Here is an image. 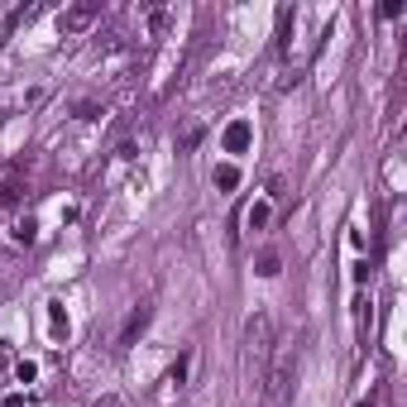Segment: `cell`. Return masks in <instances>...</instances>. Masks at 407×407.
<instances>
[{
	"mask_svg": "<svg viewBox=\"0 0 407 407\" xmlns=\"http://www.w3.org/2000/svg\"><path fill=\"white\" fill-rule=\"evenodd\" d=\"M48 331H53V340H67L72 321H67V311H63V302H48Z\"/></svg>",
	"mask_w": 407,
	"mask_h": 407,
	"instance_id": "6",
	"label": "cell"
},
{
	"mask_svg": "<svg viewBox=\"0 0 407 407\" xmlns=\"http://www.w3.org/2000/svg\"><path fill=\"white\" fill-rule=\"evenodd\" d=\"M96 407H125V403H120V398H101Z\"/></svg>",
	"mask_w": 407,
	"mask_h": 407,
	"instance_id": "18",
	"label": "cell"
},
{
	"mask_svg": "<svg viewBox=\"0 0 407 407\" xmlns=\"http://www.w3.org/2000/svg\"><path fill=\"white\" fill-rule=\"evenodd\" d=\"M163 29H168V10H163V5H154V10H149V34L158 39Z\"/></svg>",
	"mask_w": 407,
	"mask_h": 407,
	"instance_id": "10",
	"label": "cell"
},
{
	"mask_svg": "<svg viewBox=\"0 0 407 407\" xmlns=\"http://www.w3.org/2000/svg\"><path fill=\"white\" fill-rule=\"evenodd\" d=\"M34 230H39L34 220H19V225H14V240H19V244H34Z\"/></svg>",
	"mask_w": 407,
	"mask_h": 407,
	"instance_id": "14",
	"label": "cell"
},
{
	"mask_svg": "<svg viewBox=\"0 0 407 407\" xmlns=\"http://www.w3.org/2000/svg\"><path fill=\"white\" fill-rule=\"evenodd\" d=\"M96 14H101L96 5H72V10H63L58 29H63V34H87V29L96 24Z\"/></svg>",
	"mask_w": 407,
	"mask_h": 407,
	"instance_id": "3",
	"label": "cell"
},
{
	"mask_svg": "<svg viewBox=\"0 0 407 407\" xmlns=\"http://www.w3.org/2000/svg\"><path fill=\"white\" fill-rule=\"evenodd\" d=\"M293 19H298V14H293V5H283V10H278V48H288V34H293Z\"/></svg>",
	"mask_w": 407,
	"mask_h": 407,
	"instance_id": "8",
	"label": "cell"
},
{
	"mask_svg": "<svg viewBox=\"0 0 407 407\" xmlns=\"http://www.w3.org/2000/svg\"><path fill=\"white\" fill-rule=\"evenodd\" d=\"M216 187H220V192H235V187H240V168H235V163H220V168H216Z\"/></svg>",
	"mask_w": 407,
	"mask_h": 407,
	"instance_id": "7",
	"label": "cell"
},
{
	"mask_svg": "<svg viewBox=\"0 0 407 407\" xmlns=\"http://www.w3.org/2000/svg\"><path fill=\"white\" fill-rule=\"evenodd\" d=\"M5 369H10V350L0 345V374H5Z\"/></svg>",
	"mask_w": 407,
	"mask_h": 407,
	"instance_id": "17",
	"label": "cell"
},
{
	"mask_svg": "<svg viewBox=\"0 0 407 407\" xmlns=\"http://www.w3.org/2000/svg\"><path fill=\"white\" fill-rule=\"evenodd\" d=\"M0 407H29V398H24V393H10V398H5Z\"/></svg>",
	"mask_w": 407,
	"mask_h": 407,
	"instance_id": "16",
	"label": "cell"
},
{
	"mask_svg": "<svg viewBox=\"0 0 407 407\" xmlns=\"http://www.w3.org/2000/svg\"><path fill=\"white\" fill-rule=\"evenodd\" d=\"M293 369H298V350H293L288 340L273 345V350H269V364H264V379H259V384H264V398L273 407L283 403V393H288V384H293Z\"/></svg>",
	"mask_w": 407,
	"mask_h": 407,
	"instance_id": "2",
	"label": "cell"
},
{
	"mask_svg": "<svg viewBox=\"0 0 407 407\" xmlns=\"http://www.w3.org/2000/svg\"><path fill=\"white\" fill-rule=\"evenodd\" d=\"M202 125H187V129H182V139H178V149H182V154H187V149H197V144H202Z\"/></svg>",
	"mask_w": 407,
	"mask_h": 407,
	"instance_id": "11",
	"label": "cell"
},
{
	"mask_svg": "<svg viewBox=\"0 0 407 407\" xmlns=\"http://www.w3.org/2000/svg\"><path fill=\"white\" fill-rule=\"evenodd\" d=\"M278 273V254L269 249V254H259V278H273Z\"/></svg>",
	"mask_w": 407,
	"mask_h": 407,
	"instance_id": "13",
	"label": "cell"
},
{
	"mask_svg": "<svg viewBox=\"0 0 407 407\" xmlns=\"http://www.w3.org/2000/svg\"><path fill=\"white\" fill-rule=\"evenodd\" d=\"M19 202V182H0V206H14Z\"/></svg>",
	"mask_w": 407,
	"mask_h": 407,
	"instance_id": "15",
	"label": "cell"
},
{
	"mask_svg": "<svg viewBox=\"0 0 407 407\" xmlns=\"http://www.w3.org/2000/svg\"><path fill=\"white\" fill-rule=\"evenodd\" d=\"M355 407H374V398H364V403H355Z\"/></svg>",
	"mask_w": 407,
	"mask_h": 407,
	"instance_id": "19",
	"label": "cell"
},
{
	"mask_svg": "<svg viewBox=\"0 0 407 407\" xmlns=\"http://www.w3.org/2000/svg\"><path fill=\"white\" fill-rule=\"evenodd\" d=\"M149 321H154V306L149 302H139L129 316H125V326H120V345H134L144 331H149Z\"/></svg>",
	"mask_w": 407,
	"mask_h": 407,
	"instance_id": "4",
	"label": "cell"
},
{
	"mask_svg": "<svg viewBox=\"0 0 407 407\" xmlns=\"http://www.w3.org/2000/svg\"><path fill=\"white\" fill-rule=\"evenodd\" d=\"M14 379H19V384H34V379H39V364H34V359H19V364H14Z\"/></svg>",
	"mask_w": 407,
	"mask_h": 407,
	"instance_id": "12",
	"label": "cell"
},
{
	"mask_svg": "<svg viewBox=\"0 0 407 407\" xmlns=\"http://www.w3.org/2000/svg\"><path fill=\"white\" fill-rule=\"evenodd\" d=\"M220 144H225V154H244V149L254 144V129H249V120H230Z\"/></svg>",
	"mask_w": 407,
	"mask_h": 407,
	"instance_id": "5",
	"label": "cell"
},
{
	"mask_svg": "<svg viewBox=\"0 0 407 407\" xmlns=\"http://www.w3.org/2000/svg\"><path fill=\"white\" fill-rule=\"evenodd\" d=\"M244 225H249V230H264V225H269V202H254V206H249Z\"/></svg>",
	"mask_w": 407,
	"mask_h": 407,
	"instance_id": "9",
	"label": "cell"
},
{
	"mask_svg": "<svg viewBox=\"0 0 407 407\" xmlns=\"http://www.w3.org/2000/svg\"><path fill=\"white\" fill-rule=\"evenodd\" d=\"M269 350H273V321H269V311H254V316L244 321V374H249L254 384L264 379Z\"/></svg>",
	"mask_w": 407,
	"mask_h": 407,
	"instance_id": "1",
	"label": "cell"
}]
</instances>
